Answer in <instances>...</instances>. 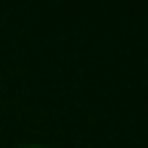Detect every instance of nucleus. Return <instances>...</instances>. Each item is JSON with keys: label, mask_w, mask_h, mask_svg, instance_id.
Returning <instances> with one entry per match:
<instances>
[{"label": "nucleus", "mask_w": 148, "mask_h": 148, "mask_svg": "<svg viewBox=\"0 0 148 148\" xmlns=\"http://www.w3.org/2000/svg\"><path fill=\"white\" fill-rule=\"evenodd\" d=\"M16 148H47V146H42V143H21V146H16Z\"/></svg>", "instance_id": "f257e3e1"}]
</instances>
